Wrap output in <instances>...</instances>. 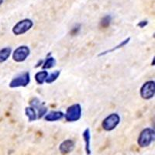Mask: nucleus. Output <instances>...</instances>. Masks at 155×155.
I'll use <instances>...</instances> for the list:
<instances>
[{
    "label": "nucleus",
    "instance_id": "f257e3e1",
    "mask_svg": "<svg viewBox=\"0 0 155 155\" xmlns=\"http://www.w3.org/2000/svg\"><path fill=\"white\" fill-rule=\"evenodd\" d=\"M154 138V130L152 128H145L141 131L138 137L137 143L142 148L147 147L153 143Z\"/></svg>",
    "mask_w": 155,
    "mask_h": 155
},
{
    "label": "nucleus",
    "instance_id": "f03ea898",
    "mask_svg": "<svg viewBox=\"0 0 155 155\" xmlns=\"http://www.w3.org/2000/svg\"><path fill=\"white\" fill-rule=\"evenodd\" d=\"M120 116L118 113H113L106 117L102 123V129L105 131H113L120 124Z\"/></svg>",
    "mask_w": 155,
    "mask_h": 155
},
{
    "label": "nucleus",
    "instance_id": "7ed1b4c3",
    "mask_svg": "<svg viewBox=\"0 0 155 155\" xmlns=\"http://www.w3.org/2000/svg\"><path fill=\"white\" fill-rule=\"evenodd\" d=\"M34 26V22L30 19H22L12 27V33L16 36L23 35L28 32Z\"/></svg>",
    "mask_w": 155,
    "mask_h": 155
},
{
    "label": "nucleus",
    "instance_id": "20e7f679",
    "mask_svg": "<svg viewBox=\"0 0 155 155\" xmlns=\"http://www.w3.org/2000/svg\"><path fill=\"white\" fill-rule=\"evenodd\" d=\"M81 116V107L80 104H74L69 106L64 116L66 121L76 122L79 120Z\"/></svg>",
    "mask_w": 155,
    "mask_h": 155
},
{
    "label": "nucleus",
    "instance_id": "39448f33",
    "mask_svg": "<svg viewBox=\"0 0 155 155\" xmlns=\"http://www.w3.org/2000/svg\"><path fill=\"white\" fill-rule=\"evenodd\" d=\"M30 82V74L29 71H26L15 77L9 83V87L12 88L19 87H26Z\"/></svg>",
    "mask_w": 155,
    "mask_h": 155
},
{
    "label": "nucleus",
    "instance_id": "423d86ee",
    "mask_svg": "<svg viewBox=\"0 0 155 155\" xmlns=\"http://www.w3.org/2000/svg\"><path fill=\"white\" fill-rule=\"evenodd\" d=\"M140 94L142 99L149 100L153 98L155 95L154 81H147L142 85L140 90Z\"/></svg>",
    "mask_w": 155,
    "mask_h": 155
},
{
    "label": "nucleus",
    "instance_id": "0eeeda50",
    "mask_svg": "<svg viewBox=\"0 0 155 155\" xmlns=\"http://www.w3.org/2000/svg\"><path fill=\"white\" fill-rule=\"evenodd\" d=\"M30 54V50L26 45L19 46L13 51L12 53V59L16 62H23L27 60Z\"/></svg>",
    "mask_w": 155,
    "mask_h": 155
},
{
    "label": "nucleus",
    "instance_id": "6e6552de",
    "mask_svg": "<svg viewBox=\"0 0 155 155\" xmlns=\"http://www.w3.org/2000/svg\"><path fill=\"white\" fill-rule=\"evenodd\" d=\"M30 105L35 110L36 109L37 110V112H38L37 113V118L38 119H41L47 114L48 108L45 107L43 103H41L40 99H37V98H34V99H32L30 102Z\"/></svg>",
    "mask_w": 155,
    "mask_h": 155
},
{
    "label": "nucleus",
    "instance_id": "1a4fd4ad",
    "mask_svg": "<svg viewBox=\"0 0 155 155\" xmlns=\"http://www.w3.org/2000/svg\"><path fill=\"white\" fill-rule=\"evenodd\" d=\"M75 147V143L73 140L68 139L64 140L59 146V150L61 154L66 155L72 152Z\"/></svg>",
    "mask_w": 155,
    "mask_h": 155
},
{
    "label": "nucleus",
    "instance_id": "9d476101",
    "mask_svg": "<svg viewBox=\"0 0 155 155\" xmlns=\"http://www.w3.org/2000/svg\"><path fill=\"white\" fill-rule=\"evenodd\" d=\"M64 114L61 111H51L44 116V120L48 122H55L64 118Z\"/></svg>",
    "mask_w": 155,
    "mask_h": 155
},
{
    "label": "nucleus",
    "instance_id": "9b49d317",
    "mask_svg": "<svg viewBox=\"0 0 155 155\" xmlns=\"http://www.w3.org/2000/svg\"><path fill=\"white\" fill-rule=\"evenodd\" d=\"M83 140L85 143V152H86L87 155L91 154V146H90V143H91V131L88 128L85 129V130L83 132L82 134Z\"/></svg>",
    "mask_w": 155,
    "mask_h": 155
},
{
    "label": "nucleus",
    "instance_id": "f8f14e48",
    "mask_svg": "<svg viewBox=\"0 0 155 155\" xmlns=\"http://www.w3.org/2000/svg\"><path fill=\"white\" fill-rule=\"evenodd\" d=\"M12 54V49L9 47H6L0 50V64L6 61Z\"/></svg>",
    "mask_w": 155,
    "mask_h": 155
},
{
    "label": "nucleus",
    "instance_id": "ddd939ff",
    "mask_svg": "<svg viewBox=\"0 0 155 155\" xmlns=\"http://www.w3.org/2000/svg\"><path fill=\"white\" fill-rule=\"evenodd\" d=\"M48 75V72L46 70H43L41 71H38L35 74V81L38 85H42L43 83L45 81Z\"/></svg>",
    "mask_w": 155,
    "mask_h": 155
},
{
    "label": "nucleus",
    "instance_id": "4468645a",
    "mask_svg": "<svg viewBox=\"0 0 155 155\" xmlns=\"http://www.w3.org/2000/svg\"><path fill=\"white\" fill-rule=\"evenodd\" d=\"M55 64H56V60H55L54 58H53V57H50L49 54V56L47 58L45 61L43 63L42 68L44 70H48V69L52 68L53 67H54Z\"/></svg>",
    "mask_w": 155,
    "mask_h": 155
},
{
    "label": "nucleus",
    "instance_id": "2eb2a0df",
    "mask_svg": "<svg viewBox=\"0 0 155 155\" xmlns=\"http://www.w3.org/2000/svg\"><path fill=\"white\" fill-rule=\"evenodd\" d=\"M25 113L26 115L28 117V120L30 122L35 121L37 119V115L36 113V110L33 107L30 106V107H27L25 109Z\"/></svg>",
    "mask_w": 155,
    "mask_h": 155
},
{
    "label": "nucleus",
    "instance_id": "dca6fc26",
    "mask_svg": "<svg viewBox=\"0 0 155 155\" xmlns=\"http://www.w3.org/2000/svg\"><path fill=\"white\" fill-rule=\"evenodd\" d=\"M130 37H128V38H127V39H126V40H124V41H122V42L120 43V44H119V45H117V46H116V47H115V48H113V49L108 50V51H104V52H102V53H101L100 54H99V56H102V55H105V54H106L110 53V52H113V51H116V50H118V49H120V48H123V47L126 46V45H127V44H128L129 42H130Z\"/></svg>",
    "mask_w": 155,
    "mask_h": 155
},
{
    "label": "nucleus",
    "instance_id": "f3484780",
    "mask_svg": "<svg viewBox=\"0 0 155 155\" xmlns=\"http://www.w3.org/2000/svg\"><path fill=\"white\" fill-rule=\"evenodd\" d=\"M60 74V71H54V72L51 73V74H48V77H47L46 80H45V82L48 83V84H51V83L54 82V81H55L58 79V78H59Z\"/></svg>",
    "mask_w": 155,
    "mask_h": 155
},
{
    "label": "nucleus",
    "instance_id": "a211bd4d",
    "mask_svg": "<svg viewBox=\"0 0 155 155\" xmlns=\"http://www.w3.org/2000/svg\"><path fill=\"white\" fill-rule=\"evenodd\" d=\"M112 20V18L110 16H106L102 19V21H101V25H102L103 27H109V24H110V22Z\"/></svg>",
    "mask_w": 155,
    "mask_h": 155
},
{
    "label": "nucleus",
    "instance_id": "6ab92c4d",
    "mask_svg": "<svg viewBox=\"0 0 155 155\" xmlns=\"http://www.w3.org/2000/svg\"><path fill=\"white\" fill-rule=\"evenodd\" d=\"M148 24V22L147 20H143V21H140L139 23L137 24V27H139L140 28H143Z\"/></svg>",
    "mask_w": 155,
    "mask_h": 155
},
{
    "label": "nucleus",
    "instance_id": "aec40b11",
    "mask_svg": "<svg viewBox=\"0 0 155 155\" xmlns=\"http://www.w3.org/2000/svg\"><path fill=\"white\" fill-rule=\"evenodd\" d=\"M3 2H4V0H0V5H2V3H3Z\"/></svg>",
    "mask_w": 155,
    "mask_h": 155
}]
</instances>
